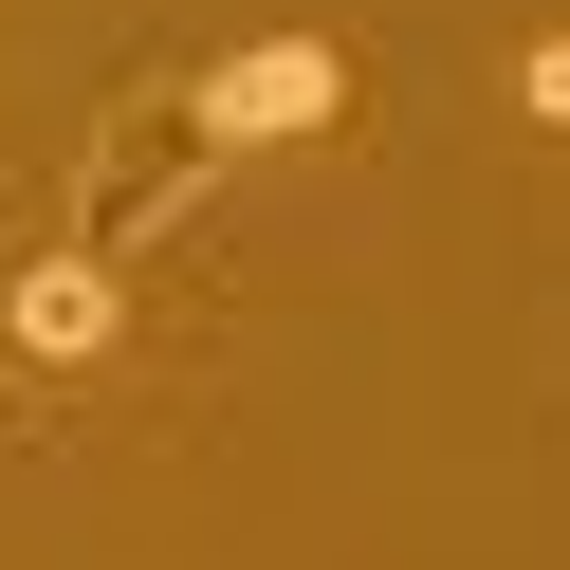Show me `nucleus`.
Masks as SVG:
<instances>
[{"instance_id":"obj_1","label":"nucleus","mask_w":570,"mask_h":570,"mask_svg":"<svg viewBox=\"0 0 570 570\" xmlns=\"http://www.w3.org/2000/svg\"><path fill=\"white\" fill-rule=\"evenodd\" d=\"M332 111H350V56L332 38H239L222 75H203V129H222V148H313Z\"/></svg>"},{"instance_id":"obj_2","label":"nucleus","mask_w":570,"mask_h":570,"mask_svg":"<svg viewBox=\"0 0 570 570\" xmlns=\"http://www.w3.org/2000/svg\"><path fill=\"white\" fill-rule=\"evenodd\" d=\"M111 332H129V276L92 258V239H56V258L0 276V350H19V368H111Z\"/></svg>"}]
</instances>
